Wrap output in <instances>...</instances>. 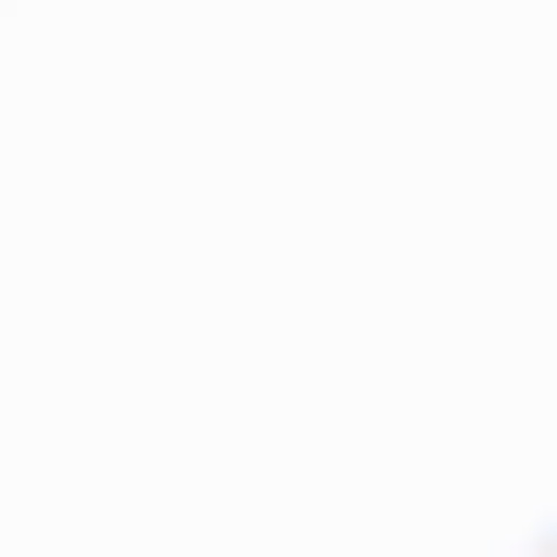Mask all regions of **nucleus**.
<instances>
[]
</instances>
